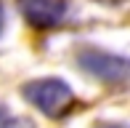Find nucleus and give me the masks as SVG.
<instances>
[{
	"label": "nucleus",
	"mask_w": 130,
	"mask_h": 128,
	"mask_svg": "<svg viewBox=\"0 0 130 128\" xmlns=\"http://www.w3.org/2000/svg\"><path fill=\"white\" fill-rule=\"evenodd\" d=\"M8 123V109H5V104H0V128H5Z\"/></svg>",
	"instance_id": "20e7f679"
},
{
	"label": "nucleus",
	"mask_w": 130,
	"mask_h": 128,
	"mask_svg": "<svg viewBox=\"0 0 130 128\" xmlns=\"http://www.w3.org/2000/svg\"><path fill=\"white\" fill-rule=\"evenodd\" d=\"M96 128H127V125H120V123H98Z\"/></svg>",
	"instance_id": "423d86ee"
},
{
	"label": "nucleus",
	"mask_w": 130,
	"mask_h": 128,
	"mask_svg": "<svg viewBox=\"0 0 130 128\" xmlns=\"http://www.w3.org/2000/svg\"><path fill=\"white\" fill-rule=\"evenodd\" d=\"M5 30V8H3V0H0V35Z\"/></svg>",
	"instance_id": "39448f33"
},
{
	"label": "nucleus",
	"mask_w": 130,
	"mask_h": 128,
	"mask_svg": "<svg viewBox=\"0 0 130 128\" xmlns=\"http://www.w3.org/2000/svg\"><path fill=\"white\" fill-rule=\"evenodd\" d=\"M77 64L85 72H90L93 78L104 80L111 85H122L130 83V59L111 51H101L96 45H85L77 51Z\"/></svg>",
	"instance_id": "f03ea898"
},
{
	"label": "nucleus",
	"mask_w": 130,
	"mask_h": 128,
	"mask_svg": "<svg viewBox=\"0 0 130 128\" xmlns=\"http://www.w3.org/2000/svg\"><path fill=\"white\" fill-rule=\"evenodd\" d=\"M21 16L37 30H51L67 16V0H16Z\"/></svg>",
	"instance_id": "7ed1b4c3"
},
{
	"label": "nucleus",
	"mask_w": 130,
	"mask_h": 128,
	"mask_svg": "<svg viewBox=\"0 0 130 128\" xmlns=\"http://www.w3.org/2000/svg\"><path fill=\"white\" fill-rule=\"evenodd\" d=\"M24 99L32 107H37L43 115L48 118H61L64 112H69L74 101V94L69 88L67 80L61 78H43V80H29L21 88Z\"/></svg>",
	"instance_id": "f257e3e1"
}]
</instances>
